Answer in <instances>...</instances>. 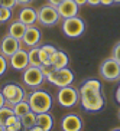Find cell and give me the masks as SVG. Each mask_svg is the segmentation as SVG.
I'll return each mask as SVG.
<instances>
[{
  "label": "cell",
  "instance_id": "1",
  "mask_svg": "<svg viewBox=\"0 0 120 131\" xmlns=\"http://www.w3.org/2000/svg\"><path fill=\"white\" fill-rule=\"evenodd\" d=\"M80 104L87 112H98L106 105L98 79H85L80 86Z\"/></svg>",
  "mask_w": 120,
  "mask_h": 131
},
{
  "label": "cell",
  "instance_id": "2",
  "mask_svg": "<svg viewBox=\"0 0 120 131\" xmlns=\"http://www.w3.org/2000/svg\"><path fill=\"white\" fill-rule=\"evenodd\" d=\"M27 102L31 105V110L35 114H42V112H49L52 108V96L49 92L43 91V89H32V92L27 95Z\"/></svg>",
  "mask_w": 120,
  "mask_h": 131
},
{
  "label": "cell",
  "instance_id": "3",
  "mask_svg": "<svg viewBox=\"0 0 120 131\" xmlns=\"http://www.w3.org/2000/svg\"><path fill=\"white\" fill-rule=\"evenodd\" d=\"M62 32H64V35L67 38H71V39L80 38L85 32V22L80 16L64 19L62 20Z\"/></svg>",
  "mask_w": 120,
  "mask_h": 131
},
{
  "label": "cell",
  "instance_id": "4",
  "mask_svg": "<svg viewBox=\"0 0 120 131\" xmlns=\"http://www.w3.org/2000/svg\"><path fill=\"white\" fill-rule=\"evenodd\" d=\"M100 77L108 82H116L120 79V62L114 58H107L100 65Z\"/></svg>",
  "mask_w": 120,
  "mask_h": 131
},
{
  "label": "cell",
  "instance_id": "5",
  "mask_svg": "<svg viewBox=\"0 0 120 131\" xmlns=\"http://www.w3.org/2000/svg\"><path fill=\"white\" fill-rule=\"evenodd\" d=\"M57 100H58V104L64 108L75 107L80 102V91L77 88L71 86V85L62 86V88H59L58 94H57Z\"/></svg>",
  "mask_w": 120,
  "mask_h": 131
},
{
  "label": "cell",
  "instance_id": "6",
  "mask_svg": "<svg viewBox=\"0 0 120 131\" xmlns=\"http://www.w3.org/2000/svg\"><path fill=\"white\" fill-rule=\"evenodd\" d=\"M22 81L26 86H29L31 89H38L41 85L43 84V81H47L45 75L42 73L39 66H27L26 69L23 71L22 75Z\"/></svg>",
  "mask_w": 120,
  "mask_h": 131
},
{
  "label": "cell",
  "instance_id": "7",
  "mask_svg": "<svg viewBox=\"0 0 120 131\" xmlns=\"http://www.w3.org/2000/svg\"><path fill=\"white\" fill-rule=\"evenodd\" d=\"M2 94H3L4 100H6V105H9V107H13L15 104L27 98L25 89L22 86H19V85L13 84V82L4 85L3 89H2Z\"/></svg>",
  "mask_w": 120,
  "mask_h": 131
},
{
  "label": "cell",
  "instance_id": "8",
  "mask_svg": "<svg viewBox=\"0 0 120 131\" xmlns=\"http://www.w3.org/2000/svg\"><path fill=\"white\" fill-rule=\"evenodd\" d=\"M61 20V16H59L58 10L55 6H51V4H45V6H41L38 9V22L42 26H55Z\"/></svg>",
  "mask_w": 120,
  "mask_h": 131
},
{
  "label": "cell",
  "instance_id": "9",
  "mask_svg": "<svg viewBox=\"0 0 120 131\" xmlns=\"http://www.w3.org/2000/svg\"><path fill=\"white\" fill-rule=\"evenodd\" d=\"M74 79H75L74 72L68 68V66H67V68H61V69H55L54 72L47 78V81L49 82V84L55 85V86H58V88L72 85Z\"/></svg>",
  "mask_w": 120,
  "mask_h": 131
},
{
  "label": "cell",
  "instance_id": "10",
  "mask_svg": "<svg viewBox=\"0 0 120 131\" xmlns=\"http://www.w3.org/2000/svg\"><path fill=\"white\" fill-rule=\"evenodd\" d=\"M20 48H22V42L19 39H15L13 36H10L9 33L6 36H3L2 40H0V53L6 56L7 59L12 55H15Z\"/></svg>",
  "mask_w": 120,
  "mask_h": 131
},
{
  "label": "cell",
  "instance_id": "11",
  "mask_svg": "<svg viewBox=\"0 0 120 131\" xmlns=\"http://www.w3.org/2000/svg\"><path fill=\"white\" fill-rule=\"evenodd\" d=\"M62 131H81L82 130V119L77 114H67L61 119Z\"/></svg>",
  "mask_w": 120,
  "mask_h": 131
},
{
  "label": "cell",
  "instance_id": "12",
  "mask_svg": "<svg viewBox=\"0 0 120 131\" xmlns=\"http://www.w3.org/2000/svg\"><path fill=\"white\" fill-rule=\"evenodd\" d=\"M9 63L15 71H25L29 66V58H27V52L20 48L15 55L9 58Z\"/></svg>",
  "mask_w": 120,
  "mask_h": 131
},
{
  "label": "cell",
  "instance_id": "13",
  "mask_svg": "<svg viewBox=\"0 0 120 131\" xmlns=\"http://www.w3.org/2000/svg\"><path fill=\"white\" fill-rule=\"evenodd\" d=\"M41 39H42L41 30H39L38 27H35V25H32V26H27V29H26V32H25V35L20 42L29 48H35L39 45Z\"/></svg>",
  "mask_w": 120,
  "mask_h": 131
},
{
  "label": "cell",
  "instance_id": "14",
  "mask_svg": "<svg viewBox=\"0 0 120 131\" xmlns=\"http://www.w3.org/2000/svg\"><path fill=\"white\" fill-rule=\"evenodd\" d=\"M57 10H58L59 16H61V19H68V17L78 16L80 6L74 0H64L61 4L57 6Z\"/></svg>",
  "mask_w": 120,
  "mask_h": 131
},
{
  "label": "cell",
  "instance_id": "15",
  "mask_svg": "<svg viewBox=\"0 0 120 131\" xmlns=\"http://www.w3.org/2000/svg\"><path fill=\"white\" fill-rule=\"evenodd\" d=\"M22 23H25L26 26H32L38 22V10H35L31 6H25V7L20 9L19 12V19Z\"/></svg>",
  "mask_w": 120,
  "mask_h": 131
},
{
  "label": "cell",
  "instance_id": "16",
  "mask_svg": "<svg viewBox=\"0 0 120 131\" xmlns=\"http://www.w3.org/2000/svg\"><path fill=\"white\" fill-rule=\"evenodd\" d=\"M36 125L39 128H42L43 131H51L54 127V117L49 112L36 114Z\"/></svg>",
  "mask_w": 120,
  "mask_h": 131
},
{
  "label": "cell",
  "instance_id": "17",
  "mask_svg": "<svg viewBox=\"0 0 120 131\" xmlns=\"http://www.w3.org/2000/svg\"><path fill=\"white\" fill-rule=\"evenodd\" d=\"M68 62H70V58L65 52L62 50H57L52 56H51V63L55 69H61V68H67L68 66Z\"/></svg>",
  "mask_w": 120,
  "mask_h": 131
},
{
  "label": "cell",
  "instance_id": "18",
  "mask_svg": "<svg viewBox=\"0 0 120 131\" xmlns=\"http://www.w3.org/2000/svg\"><path fill=\"white\" fill-rule=\"evenodd\" d=\"M26 29H27V26H26L25 23H22L20 20H15L13 23H10L7 33H9L10 36H13L15 39H19V40H22V38H23Z\"/></svg>",
  "mask_w": 120,
  "mask_h": 131
},
{
  "label": "cell",
  "instance_id": "19",
  "mask_svg": "<svg viewBox=\"0 0 120 131\" xmlns=\"http://www.w3.org/2000/svg\"><path fill=\"white\" fill-rule=\"evenodd\" d=\"M13 112H15L16 117H19V118H22L23 115H26L27 112H31V105H29V102H27V100H23L20 101V102H17V104L13 105Z\"/></svg>",
  "mask_w": 120,
  "mask_h": 131
},
{
  "label": "cell",
  "instance_id": "20",
  "mask_svg": "<svg viewBox=\"0 0 120 131\" xmlns=\"http://www.w3.org/2000/svg\"><path fill=\"white\" fill-rule=\"evenodd\" d=\"M27 58H29V65L31 66H42V62H41V55H39V46L31 48L27 50Z\"/></svg>",
  "mask_w": 120,
  "mask_h": 131
},
{
  "label": "cell",
  "instance_id": "21",
  "mask_svg": "<svg viewBox=\"0 0 120 131\" xmlns=\"http://www.w3.org/2000/svg\"><path fill=\"white\" fill-rule=\"evenodd\" d=\"M20 121H22V127L25 128V130H31L32 127H35L36 125V114L33 111L27 112L26 115H23L22 118H20Z\"/></svg>",
  "mask_w": 120,
  "mask_h": 131
},
{
  "label": "cell",
  "instance_id": "22",
  "mask_svg": "<svg viewBox=\"0 0 120 131\" xmlns=\"http://www.w3.org/2000/svg\"><path fill=\"white\" fill-rule=\"evenodd\" d=\"M13 114H15V112H13V108L9 107V105H4V107L0 108V125H4L6 121H7Z\"/></svg>",
  "mask_w": 120,
  "mask_h": 131
},
{
  "label": "cell",
  "instance_id": "23",
  "mask_svg": "<svg viewBox=\"0 0 120 131\" xmlns=\"http://www.w3.org/2000/svg\"><path fill=\"white\" fill-rule=\"evenodd\" d=\"M10 17H12V9L2 7V6H0V23H6V22H9Z\"/></svg>",
  "mask_w": 120,
  "mask_h": 131
},
{
  "label": "cell",
  "instance_id": "24",
  "mask_svg": "<svg viewBox=\"0 0 120 131\" xmlns=\"http://www.w3.org/2000/svg\"><path fill=\"white\" fill-rule=\"evenodd\" d=\"M7 66H9L7 58H6V56H3V55L0 53V77L6 73V71H7Z\"/></svg>",
  "mask_w": 120,
  "mask_h": 131
},
{
  "label": "cell",
  "instance_id": "25",
  "mask_svg": "<svg viewBox=\"0 0 120 131\" xmlns=\"http://www.w3.org/2000/svg\"><path fill=\"white\" fill-rule=\"evenodd\" d=\"M39 48H41V50H43L45 53L49 55V56H52V55L58 50L57 48L54 46V45H51V43H45V45H42V46H39Z\"/></svg>",
  "mask_w": 120,
  "mask_h": 131
},
{
  "label": "cell",
  "instance_id": "26",
  "mask_svg": "<svg viewBox=\"0 0 120 131\" xmlns=\"http://www.w3.org/2000/svg\"><path fill=\"white\" fill-rule=\"evenodd\" d=\"M112 58H114L117 62H120V42H117L112 49Z\"/></svg>",
  "mask_w": 120,
  "mask_h": 131
},
{
  "label": "cell",
  "instance_id": "27",
  "mask_svg": "<svg viewBox=\"0 0 120 131\" xmlns=\"http://www.w3.org/2000/svg\"><path fill=\"white\" fill-rule=\"evenodd\" d=\"M17 4L16 0H0V6L2 7H7V9H13Z\"/></svg>",
  "mask_w": 120,
  "mask_h": 131
},
{
  "label": "cell",
  "instance_id": "28",
  "mask_svg": "<svg viewBox=\"0 0 120 131\" xmlns=\"http://www.w3.org/2000/svg\"><path fill=\"white\" fill-rule=\"evenodd\" d=\"M41 71H42V73L45 75V78H48L51 73L55 71V68L52 65H42V66H41Z\"/></svg>",
  "mask_w": 120,
  "mask_h": 131
},
{
  "label": "cell",
  "instance_id": "29",
  "mask_svg": "<svg viewBox=\"0 0 120 131\" xmlns=\"http://www.w3.org/2000/svg\"><path fill=\"white\" fill-rule=\"evenodd\" d=\"M6 131H22V121H20V119H17L15 124L7 125V127H6Z\"/></svg>",
  "mask_w": 120,
  "mask_h": 131
},
{
  "label": "cell",
  "instance_id": "30",
  "mask_svg": "<svg viewBox=\"0 0 120 131\" xmlns=\"http://www.w3.org/2000/svg\"><path fill=\"white\" fill-rule=\"evenodd\" d=\"M47 2H48V4H51V6H55V7H57V6H58V4H61L64 0H47Z\"/></svg>",
  "mask_w": 120,
  "mask_h": 131
},
{
  "label": "cell",
  "instance_id": "31",
  "mask_svg": "<svg viewBox=\"0 0 120 131\" xmlns=\"http://www.w3.org/2000/svg\"><path fill=\"white\" fill-rule=\"evenodd\" d=\"M87 4H90V6H98V4H101V0H87Z\"/></svg>",
  "mask_w": 120,
  "mask_h": 131
},
{
  "label": "cell",
  "instance_id": "32",
  "mask_svg": "<svg viewBox=\"0 0 120 131\" xmlns=\"http://www.w3.org/2000/svg\"><path fill=\"white\" fill-rule=\"evenodd\" d=\"M16 2H17V4H25V6L33 3V0H16Z\"/></svg>",
  "mask_w": 120,
  "mask_h": 131
},
{
  "label": "cell",
  "instance_id": "33",
  "mask_svg": "<svg viewBox=\"0 0 120 131\" xmlns=\"http://www.w3.org/2000/svg\"><path fill=\"white\" fill-rule=\"evenodd\" d=\"M4 105H6V100H4L3 94H2V91H0V108L4 107Z\"/></svg>",
  "mask_w": 120,
  "mask_h": 131
},
{
  "label": "cell",
  "instance_id": "34",
  "mask_svg": "<svg viewBox=\"0 0 120 131\" xmlns=\"http://www.w3.org/2000/svg\"><path fill=\"white\" fill-rule=\"evenodd\" d=\"M113 3H114L113 0H101V4H103V6H112Z\"/></svg>",
  "mask_w": 120,
  "mask_h": 131
},
{
  "label": "cell",
  "instance_id": "35",
  "mask_svg": "<svg viewBox=\"0 0 120 131\" xmlns=\"http://www.w3.org/2000/svg\"><path fill=\"white\" fill-rule=\"evenodd\" d=\"M74 2H75L80 7H81V6H84V4H87V0H74Z\"/></svg>",
  "mask_w": 120,
  "mask_h": 131
},
{
  "label": "cell",
  "instance_id": "36",
  "mask_svg": "<svg viewBox=\"0 0 120 131\" xmlns=\"http://www.w3.org/2000/svg\"><path fill=\"white\" fill-rule=\"evenodd\" d=\"M116 101L120 104V85L117 86V91H116Z\"/></svg>",
  "mask_w": 120,
  "mask_h": 131
},
{
  "label": "cell",
  "instance_id": "37",
  "mask_svg": "<svg viewBox=\"0 0 120 131\" xmlns=\"http://www.w3.org/2000/svg\"><path fill=\"white\" fill-rule=\"evenodd\" d=\"M0 131H6V127L4 125H0Z\"/></svg>",
  "mask_w": 120,
  "mask_h": 131
},
{
  "label": "cell",
  "instance_id": "38",
  "mask_svg": "<svg viewBox=\"0 0 120 131\" xmlns=\"http://www.w3.org/2000/svg\"><path fill=\"white\" fill-rule=\"evenodd\" d=\"M112 131H120V127H119V128H113Z\"/></svg>",
  "mask_w": 120,
  "mask_h": 131
},
{
  "label": "cell",
  "instance_id": "39",
  "mask_svg": "<svg viewBox=\"0 0 120 131\" xmlns=\"http://www.w3.org/2000/svg\"><path fill=\"white\" fill-rule=\"evenodd\" d=\"M113 2H114V3H120V0H113Z\"/></svg>",
  "mask_w": 120,
  "mask_h": 131
},
{
  "label": "cell",
  "instance_id": "40",
  "mask_svg": "<svg viewBox=\"0 0 120 131\" xmlns=\"http://www.w3.org/2000/svg\"><path fill=\"white\" fill-rule=\"evenodd\" d=\"M117 115H119V119H120V108H119V112H117Z\"/></svg>",
  "mask_w": 120,
  "mask_h": 131
},
{
  "label": "cell",
  "instance_id": "41",
  "mask_svg": "<svg viewBox=\"0 0 120 131\" xmlns=\"http://www.w3.org/2000/svg\"><path fill=\"white\" fill-rule=\"evenodd\" d=\"M27 131H36V130H33V128H31V130H27Z\"/></svg>",
  "mask_w": 120,
  "mask_h": 131
}]
</instances>
